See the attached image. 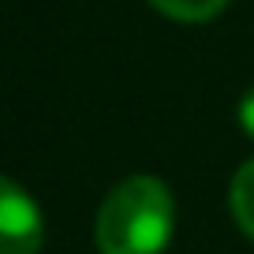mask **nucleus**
Here are the masks:
<instances>
[{
    "label": "nucleus",
    "mask_w": 254,
    "mask_h": 254,
    "mask_svg": "<svg viewBox=\"0 0 254 254\" xmlns=\"http://www.w3.org/2000/svg\"><path fill=\"white\" fill-rule=\"evenodd\" d=\"M176 206L157 176H131L109 190L97 209L101 254H161L172 236Z\"/></svg>",
    "instance_id": "f257e3e1"
},
{
    "label": "nucleus",
    "mask_w": 254,
    "mask_h": 254,
    "mask_svg": "<svg viewBox=\"0 0 254 254\" xmlns=\"http://www.w3.org/2000/svg\"><path fill=\"white\" fill-rule=\"evenodd\" d=\"M41 213L15 180H0V254H38Z\"/></svg>",
    "instance_id": "f03ea898"
},
{
    "label": "nucleus",
    "mask_w": 254,
    "mask_h": 254,
    "mask_svg": "<svg viewBox=\"0 0 254 254\" xmlns=\"http://www.w3.org/2000/svg\"><path fill=\"white\" fill-rule=\"evenodd\" d=\"M228 206H232V217H236L239 232H247L254 239V157L247 165H239V172L232 176Z\"/></svg>",
    "instance_id": "7ed1b4c3"
},
{
    "label": "nucleus",
    "mask_w": 254,
    "mask_h": 254,
    "mask_svg": "<svg viewBox=\"0 0 254 254\" xmlns=\"http://www.w3.org/2000/svg\"><path fill=\"white\" fill-rule=\"evenodd\" d=\"M150 4L176 23H209L213 15L224 11L228 0H150Z\"/></svg>",
    "instance_id": "20e7f679"
},
{
    "label": "nucleus",
    "mask_w": 254,
    "mask_h": 254,
    "mask_svg": "<svg viewBox=\"0 0 254 254\" xmlns=\"http://www.w3.org/2000/svg\"><path fill=\"white\" fill-rule=\"evenodd\" d=\"M236 116H239V127L247 131V138L254 142V90H247V94H243V101H239V112H236Z\"/></svg>",
    "instance_id": "39448f33"
}]
</instances>
